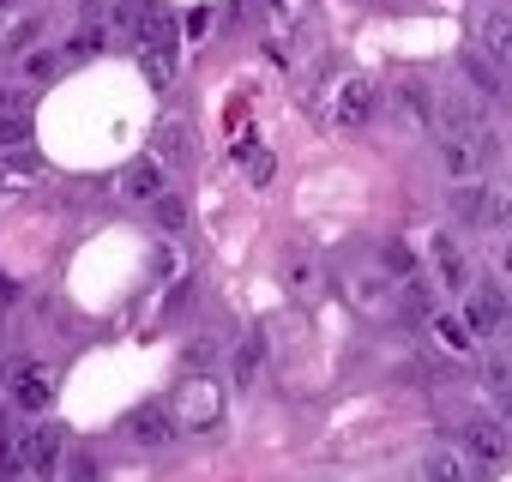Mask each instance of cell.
Segmentation results:
<instances>
[{
  "mask_svg": "<svg viewBox=\"0 0 512 482\" xmlns=\"http://www.w3.org/2000/svg\"><path fill=\"white\" fill-rule=\"evenodd\" d=\"M482 151H488V145H476V139H464V133H440V139H434V157H440V169H446L452 187H458V181H482Z\"/></svg>",
  "mask_w": 512,
  "mask_h": 482,
  "instance_id": "obj_8",
  "label": "cell"
},
{
  "mask_svg": "<svg viewBox=\"0 0 512 482\" xmlns=\"http://www.w3.org/2000/svg\"><path fill=\"white\" fill-rule=\"evenodd\" d=\"M392 284H404L410 272H416V254H410V241H386V248H380V260H374Z\"/></svg>",
  "mask_w": 512,
  "mask_h": 482,
  "instance_id": "obj_21",
  "label": "cell"
},
{
  "mask_svg": "<svg viewBox=\"0 0 512 482\" xmlns=\"http://www.w3.org/2000/svg\"><path fill=\"white\" fill-rule=\"evenodd\" d=\"M73 482H103V470L91 458H73Z\"/></svg>",
  "mask_w": 512,
  "mask_h": 482,
  "instance_id": "obj_28",
  "label": "cell"
},
{
  "mask_svg": "<svg viewBox=\"0 0 512 482\" xmlns=\"http://www.w3.org/2000/svg\"><path fill=\"white\" fill-rule=\"evenodd\" d=\"M19 482H25V476H19Z\"/></svg>",
  "mask_w": 512,
  "mask_h": 482,
  "instance_id": "obj_32",
  "label": "cell"
},
{
  "mask_svg": "<svg viewBox=\"0 0 512 482\" xmlns=\"http://www.w3.org/2000/svg\"><path fill=\"white\" fill-rule=\"evenodd\" d=\"M217 416H223L217 392H211L205 380H193V386H187V422H193V428H217Z\"/></svg>",
  "mask_w": 512,
  "mask_h": 482,
  "instance_id": "obj_20",
  "label": "cell"
},
{
  "mask_svg": "<svg viewBox=\"0 0 512 482\" xmlns=\"http://www.w3.org/2000/svg\"><path fill=\"white\" fill-rule=\"evenodd\" d=\"M458 320H464V326H470V338L482 344V338H494V332H506V326H512V302H506V290H500V284H470V290H464Z\"/></svg>",
  "mask_w": 512,
  "mask_h": 482,
  "instance_id": "obj_4",
  "label": "cell"
},
{
  "mask_svg": "<svg viewBox=\"0 0 512 482\" xmlns=\"http://www.w3.org/2000/svg\"><path fill=\"white\" fill-rule=\"evenodd\" d=\"M482 386H488L494 416H506V422H512V362H488V368H482Z\"/></svg>",
  "mask_w": 512,
  "mask_h": 482,
  "instance_id": "obj_18",
  "label": "cell"
},
{
  "mask_svg": "<svg viewBox=\"0 0 512 482\" xmlns=\"http://www.w3.org/2000/svg\"><path fill=\"white\" fill-rule=\"evenodd\" d=\"M127 434H133L139 446H169V440H175V416H169L163 404H139V410L127 416Z\"/></svg>",
  "mask_w": 512,
  "mask_h": 482,
  "instance_id": "obj_14",
  "label": "cell"
},
{
  "mask_svg": "<svg viewBox=\"0 0 512 482\" xmlns=\"http://www.w3.org/2000/svg\"><path fill=\"white\" fill-rule=\"evenodd\" d=\"M422 326L434 332V344L446 350V362H470V356H476V338H470V326H464L458 314H446V308H434V314H428Z\"/></svg>",
  "mask_w": 512,
  "mask_h": 482,
  "instance_id": "obj_11",
  "label": "cell"
},
{
  "mask_svg": "<svg viewBox=\"0 0 512 482\" xmlns=\"http://www.w3.org/2000/svg\"><path fill=\"white\" fill-rule=\"evenodd\" d=\"M452 217L464 229H512V193H500L488 181H458L452 187Z\"/></svg>",
  "mask_w": 512,
  "mask_h": 482,
  "instance_id": "obj_2",
  "label": "cell"
},
{
  "mask_svg": "<svg viewBox=\"0 0 512 482\" xmlns=\"http://www.w3.org/2000/svg\"><path fill=\"white\" fill-rule=\"evenodd\" d=\"M374 109H380L374 79H338V91H332V103H326V121L344 127V133H356V127L374 121Z\"/></svg>",
  "mask_w": 512,
  "mask_h": 482,
  "instance_id": "obj_5",
  "label": "cell"
},
{
  "mask_svg": "<svg viewBox=\"0 0 512 482\" xmlns=\"http://www.w3.org/2000/svg\"><path fill=\"white\" fill-rule=\"evenodd\" d=\"M422 482H476V470L458 446H428L422 452Z\"/></svg>",
  "mask_w": 512,
  "mask_h": 482,
  "instance_id": "obj_15",
  "label": "cell"
},
{
  "mask_svg": "<svg viewBox=\"0 0 512 482\" xmlns=\"http://www.w3.org/2000/svg\"><path fill=\"white\" fill-rule=\"evenodd\" d=\"M19 452H25V470H31L37 482H55V476L67 470V434H61L55 422H43V428L19 434Z\"/></svg>",
  "mask_w": 512,
  "mask_h": 482,
  "instance_id": "obj_6",
  "label": "cell"
},
{
  "mask_svg": "<svg viewBox=\"0 0 512 482\" xmlns=\"http://www.w3.org/2000/svg\"><path fill=\"white\" fill-rule=\"evenodd\" d=\"M193 157V133L181 121H163L157 127V163H187Z\"/></svg>",
  "mask_w": 512,
  "mask_h": 482,
  "instance_id": "obj_19",
  "label": "cell"
},
{
  "mask_svg": "<svg viewBox=\"0 0 512 482\" xmlns=\"http://www.w3.org/2000/svg\"><path fill=\"white\" fill-rule=\"evenodd\" d=\"M476 43H482V55H488L500 73H512V13H482Z\"/></svg>",
  "mask_w": 512,
  "mask_h": 482,
  "instance_id": "obj_12",
  "label": "cell"
},
{
  "mask_svg": "<svg viewBox=\"0 0 512 482\" xmlns=\"http://www.w3.org/2000/svg\"><path fill=\"white\" fill-rule=\"evenodd\" d=\"M121 193H127L133 205H151V199H163V193H169V181H163V163H157V157H139V163L121 175Z\"/></svg>",
  "mask_w": 512,
  "mask_h": 482,
  "instance_id": "obj_13",
  "label": "cell"
},
{
  "mask_svg": "<svg viewBox=\"0 0 512 482\" xmlns=\"http://www.w3.org/2000/svg\"><path fill=\"white\" fill-rule=\"evenodd\" d=\"M464 73H470V85H476L482 97H500V67H494L488 55H470V61H464Z\"/></svg>",
  "mask_w": 512,
  "mask_h": 482,
  "instance_id": "obj_22",
  "label": "cell"
},
{
  "mask_svg": "<svg viewBox=\"0 0 512 482\" xmlns=\"http://www.w3.org/2000/svg\"><path fill=\"white\" fill-rule=\"evenodd\" d=\"M0 115H25V91H0Z\"/></svg>",
  "mask_w": 512,
  "mask_h": 482,
  "instance_id": "obj_29",
  "label": "cell"
},
{
  "mask_svg": "<svg viewBox=\"0 0 512 482\" xmlns=\"http://www.w3.org/2000/svg\"><path fill=\"white\" fill-rule=\"evenodd\" d=\"M338 284H344V296H350V308L356 314H368V320H380V314H392V278L374 266V260H362V266H344L338 272Z\"/></svg>",
  "mask_w": 512,
  "mask_h": 482,
  "instance_id": "obj_3",
  "label": "cell"
},
{
  "mask_svg": "<svg viewBox=\"0 0 512 482\" xmlns=\"http://www.w3.org/2000/svg\"><path fill=\"white\" fill-rule=\"evenodd\" d=\"M151 205H157V223H163V229H181V223H187V205H181L175 193H163V199H151Z\"/></svg>",
  "mask_w": 512,
  "mask_h": 482,
  "instance_id": "obj_26",
  "label": "cell"
},
{
  "mask_svg": "<svg viewBox=\"0 0 512 482\" xmlns=\"http://www.w3.org/2000/svg\"><path fill=\"white\" fill-rule=\"evenodd\" d=\"M434 308H440V284L422 278V272H410V278L392 290V314H404V320H428Z\"/></svg>",
  "mask_w": 512,
  "mask_h": 482,
  "instance_id": "obj_10",
  "label": "cell"
},
{
  "mask_svg": "<svg viewBox=\"0 0 512 482\" xmlns=\"http://www.w3.org/2000/svg\"><path fill=\"white\" fill-rule=\"evenodd\" d=\"M139 67H145V79H151L157 91H169V85H175V43H145V49H139Z\"/></svg>",
  "mask_w": 512,
  "mask_h": 482,
  "instance_id": "obj_17",
  "label": "cell"
},
{
  "mask_svg": "<svg viewBox=\"0 0 512 482\" xmlns=\"http://www.w3.org/2000/svg\"><path fill=\"white\" fill-rule=\"evenodd\" d=\"M31 145V115H0V151H25Z\"/></svg>",
  "mask_w": 512,
  "mask_h": 482,
  "instance_id": "obj_23",
  "label": "cell"
},
{
  "mask_svg": "<svg viewBox=\"0 0 512 482\" xmlns=\"http://www.w3.org/2000/svg\"><path fill=\"white\" fill-rule=\"evenodd\" d=\"M25 476V452H19V434H0V482H19Z\"/></svg>",
  "mask_w": 512,
  "mask_h": 482,
  "instance_id": "obj_24",
  "label": "cell"
},
{
  "mask_svg": "<svg viewBox=\"0 0 512 482\" xmlns=\"http://www.w3.org/2000/svg\"><path fill=\"white\" fill-rule=\"evenodd\" d=\"M0 7H13V0H0Z\"/></svg>",
  "mask_w": 512,
  "mask_h": 482,
  "instance_id": "obj_31",
  "label": "cell"
},
{
  "mask_svg": "<svg viewBox=\"0 0 512 482\" xmlns=\"http://www.w3.org/2000/svg\"><path fill=\"white\" fill-rule=\"evenodd\" d=\"M428 266H434V284L440 290H470V260L452 235H434L428 241Z\"/></svg>",
  "mask_w": 512,
  "mask_h": 482,
  "instance_id": "obj_9",
  "label": "cell"
},
{
  "mask_svg": "<svg viewBox=\"0 0 512 482\" xmlns=\"http://www.w3.org/2000/svg\"><path fill=\"white\" fill-rule=\"evenodd\" d=\"M500 272H512V241H506V248H500Z\"/></svg>",
  "mask_w": 512,
  "mask_h": 482,
  "instance_id": "obj_30",
  "label": "cell"
},
{
  "mask_svg": "<svg viewBox=\"0 0 512 482\" xmlns=\"http://www.w3.org/2000/svg\"><path fill=\"white\" fill-rule=\"evenodd\" d=\"M458 452L470 458L476 476H494V470L512 458V434H506V422H500L494 410H476V416L458 422Z\"/></svg>",
  "mask_w": 512,
  "mask_h": 482,
  "instance_id": "obj_1",
  "label": "cell"
},
{
  "mask_svg": "<svg viewBox=\"0 0 512 482\" xmlns=\"http://www.w3.org/2000/svg\"><path fill=\"white\" fill-rule=\"evenodd\" d=\"M260 362H266V338H260V332H247V338L235 344V356H229V374H235V386H253Z\"/></svg>",
  "mask_w": 512,
  "mask_h": 482,
  "instance_id": "obj_16",
  "label": "cell"
},
{
  "mask_svg": "<svg viewBox=\"0 0 512 482\" xmlns=\"http://www.w3.org/2000/svg\"><path fill=\"white\" fill-rule=\"evenodd\" d=\"M7 404H13V410H25V416H43V410L55 404V374H49V368H37V362L7 368Z\"/></svg>",
  "mask_w": 512,
  "mask_h": 482,
  "instance_id": "obj_7",
  "label": "cell"
},
{
  "mask_svg": "<svg viewBox=\"0 0 512 482\" xmlns=\"http://www.w3.org/2000/svg\"><path fill=\"white\" fill-rule=\"evenodd\" d=\"M37 31H43L37 19H25V25H13V31H7V49H31V37H37Z\"/></svg>",
  "mask_w": 512,
  "mask_h": 482,
  "instance_id": "obj_27",
  "label": "cell"
},
{
  "mask_svg": "<svg viewBox=\"0 0 512 482\" xmlns=\"http://www.w3.org/2000/svg\"><path fill=\"white\" fill-rule=\"evenodd\" d=\"M61 73V55L55 49H31L25 55V79H55Z\"/></svg>",
  "mask_w": 512,
  "mask_h": 482,
  "instance_id": "obj_25",
  "label": "cell"
}]
</instances>
